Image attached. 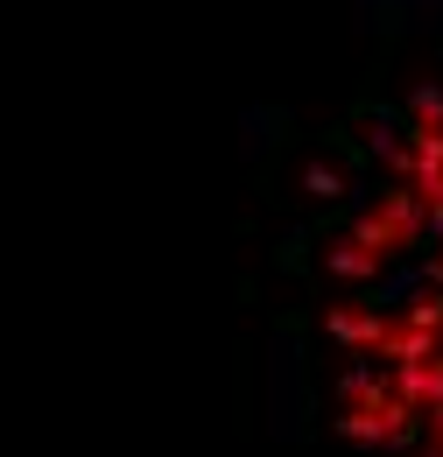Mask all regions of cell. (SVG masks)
Returning <instances> with one entry per match:
<instances>
[{
	"instance_id": "obj_1",
	"label": "cell",
	"mask_w": 443,
	"mask_h": 457,
	"mask_svg": "<svg viewBox=\"0 0 443 457\" xmlns=\"http://www.w3.org/2000/svg\"><path fill=\"white\" fill-rule=\"evenodd\" d=\"M422 232H430V204H422L408 183H394V190H380V204H373V212H359L352 239H359V246H373L380 261H394V253L422 246Z\"/></svg>"
},
{
	"instance_id": "obj_2",
	"label": "cell",
	"mask_w": 443,
	"mask_h": 457,
	"mask_svg": "<svg viewBox=\"0 0 443 457\" xmlns=\"http://www.w3.org/2000/svg\"><path fill=\"white\" fill-rule=\"evenodd\" d=\"M324 331H331L345 352H359V359H380L388 317H380V310H359V303H331V310H324Z\"/></svg>"
},
{
	"instance_id": "obj_3",
	"label": "cell",
	"mask_w": 443,
	"mask_h": 457,
	"mask_svg": "<svg viewBox=\"0 0 443 457\" xmlns=\"http://www.w3.org/2000/svg\"><path fill=\"white\" fill-rule=\"evenodd\" d=\"M388 380H394V401H401V408H422V415H430V408L443 401V359H422V366H394Z\"/></svg>"
},
{
	"instance_id": "obj_4",
	"label": "cell",
	"mask_w": 443,
	"mask_h": 457,
	"mask_svg": "<svg viewBox=\"0 0 443 457\" xmlns=\"http://www.w3.org/2000/svg\"><path fill=\"white\" fill-rule=\"evenodd\" d=\"M380 359H388V373H394V366H422V359H443V338H437V331H408L401 317H388Z\"/></svg>"
},
{
	"instance_id": "obj_5",
	"label": "cell",
	"mask_w": 443,
	"mask_h": 457,
	"mask_svg": "<svg viewBox=\"0 0 443 457\" xmlns=\"http://www.w3.org/2000/svg\"><path fill=\"white\" fill-rule=\"evenodd\" d=\"M380 268H388V261H380L373 246H359L352 232H345V239H331V246H324V275H338V282H373Z\"/></svg>"
},
{
	"instance_id": "obj_6",
	"label": "cell",
	"mask_w": 443,
	"mask_h": 457,
	"mask_svg": "<svg viewBox=\"0 0 443 457\" xmlns=\"http://www.w3.org/2000/svg\"><path fill=\"white\" fill-rule=\"evenodd\" d=\"M401 127H408V141H443V85H437V78H422V85L408 92Z\"/></svg>"
},
{
	"instance_id": "obj_7",
	"label": "cell",
	"mask_w": 443,
	"mask_h": 457,
	"mask_svg": "<svg viewBox=\"0 0 443 457\" xmlns=\"http://www.w3.org/2000/svg\"><path fill=\"white\" fill-rule=\"evenodd\" d=\"M303 190H310L317 204H331V197H345V176H338L331 162H310V170H303Z\"/></svg>"
},
{
	"instance_id": "obj_8",
	"label": "cell",
	"mask_w": 443,
	"mask_h": 457,
	"mask_svg": "<svg viewBox=\"0 0 443 457\" xmlns=\"http://www.w3.org/2000/svg\"><path fill=\"white\" fill-rule=\"evenodd\" d=\"M430 288H443V246H437V261H430Z\"/></svg>"
},
{
	"instance_id": "obj_9",
	"label": "cell",
	"mask_w": 443,
	"mask_h": 457,
	"mask_svg": "<svg viewBox=\"0 0 443 457\" xmlns=\"http://www.w3.org/2000/svg\"><path fill=\"white\" fill-rule=\"evenodd\" d=\"M437 457H443V451H437Z\"/></svg>"
}]
</instances>
